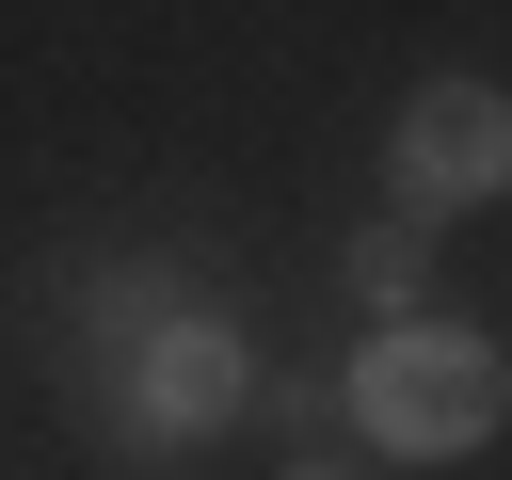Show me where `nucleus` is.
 <instances>
[{"label":"nucleus","mask_w":512,"mask_h":480,"mask_svg":"<svg viewBox=\"0 0 512 480\" xmlns=\"http://www.w3.org/2000/svg\"><path fill=\"white\" fill-rule=\"evenodd\" d=\"M496 400H512V368H496L480 336H448V320H384V336L352 352V416H368V448H400V464H464V448L496 432Z\"/></svg>","instance_id":"1"},{"label":"nucleus","mask_w":512,"mask_h":480,"mask_svg":"<svg viewBox=\"0 0 512 480\" xmlns=\"http://www.w3.org/2000/svg\"><path fill=\"white\" fill-rule=\"evenodd\" d=\"M384 192H400V208H480V192H512V96H496V80H416L400 128H384Z\"/></svg>","instance_id":"2"},{"label":"nucleus","mask_w":512,"mask_h":480,"mask_svg":"<svg viewBox=\"0 0 512 480\" xmlns=\"http://www.w3.org/2000/svg\"><path fill=\"white\" fill-rule=\"evenodd\" d=\"M240 400H256V368H240L224 320H160L144 336V432H224Z\"/></svg>","instance_id":"3"},{"label":"nucleus","mask_w":512,"mask_h":480,"mask_svg":"<svg viewBox=\"0 0 512 480\" xmlns=\"http://www.w3.org/2000/svg\"><path fill=\"white\" fill-rule=\"evenodd\" d=\"M352 288H368V304H416V208H400V224H368V240H352Z\"/></svg>","instance_id":"4"}]
</instances>
